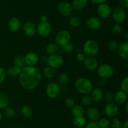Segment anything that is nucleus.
Wrapping results in <instances>:
<instances>
[{"instance_id":"1","label":"nucleus","mask_w":128,"mask_h":128,"mask_svg":"<svg viewBox=\"0 0 128 128\" xmlns=\"http://www.w3.org/2000/svg\"><path fill=\"white\" fill-rule=\"evenodd\" d=\"M42 74L36 66H24L19 75V82L21 86L26 90L36 89L41 82Z\"/></svg>"},{"instance_id":"2","label":"nucleus","mask_w":128,"mask_h":128,"mask_svg":"<svg viewBox=\"0 0 128 128\" xmlns=\"http://www.w3.org/2000/svg\"><path fill=\"white\" fill-rule=\"evenodd\" d=\"M74 88L78 92L81 94H88L92 90V84L91 80L86 77L77 79L74 83Z\"/></svg>"},{"instance_id":"3","label":"nucleus","mask_w":128,"mask_h":128,"mask_svg":"<svg viewBox=\"0 0 128 128\" xmlns=\"http://www.w3.org/2000/svg\"><path fill=\"white\" fill-rule=\"evenodd\" d=\"M99 45L97 41L94 40H88L84 42L82 47L83 53L88 56H94L98 53Z\"/></svg>"},{"instance_id":"4","label":"nucleus","mask_w":128,"mask_h":128,"mask_svg":"<svg viewBox=\"0 0 128 128\" xmlns=\"http://www.w3.org/2000/svg\"><path fill=\"white\" fill-rule=\"evenodd\" d=\"M97 75L100 79H108L112 77L114 74V69L110 64L104 63L98 67Z\"/></svg>"},{"instance_id":"5","label":"nucleus","mask_w":128,"mask_h":128,"mask_svg":"<svg viewBox=\"0 0 128 128\" xmlns=\"http://www.w3.org/2000/svg\"><path fill=\"white\" fill-rule=\"evenodd\" d=\"M71 34L70 31L66 30H62L59 31L55 37V41L58 46L62 47L66 44L70 43Z\"/></svg>"},{"instance_id":"6","label":"nucleus","mask_w":128,"mask_h":128,"mask_svg":"<svg viewBox=\"0 0 128 128\" xmlns=\"http://www.w3.org/2000/svg\"><path fill=\"white\" fill-rule=\"evenodd\" d=\"M112 19L116 24H120L124 22L126 18V13L124 9L120 6L114 8L111 14Z\"/></svg>"},{"instance_id":"7","label":"nucleus","mask_w":128,"mask_h":128,"mask_svg":"<svg viewBox=\"0 0 128 128\" xmlns=\"http://www.w3.org/2000/svg\"><path fill=\"white\" fill-rule=\"evenodd\" d=\"M48 65L53 69H58L62 66L64 63V58L62 56L58 53H54L50 55L47 58Z\"/></svg>"},{"instance_id":"8","label":"nucleus","mask_w":128,"mask_h":128,"mask_svg":"<svg viewBox=\"0 0 128 128\" xmlns=\"http://www.w3.org/2000/svg\"><path fill=\"white\" fill-rule=\"evenodd\" d=\"M61 92V87L58 83L51 82L46 86V94L51 99L58 97Z\"/></svg>"},{"instance_id":"9","label":"nucleus","mask_w":128,"mask_h":128,"mask_svg":"<svg viewBox=\"0 0 128 128\" xmlns=\"http://www.w3.org/2000/svg\"><path fill=\"white\" fill-rule=\"evenodd\" d=\"M57 8L59 13L64 17L70 16L73 11V8L71 4L67 1H62L58 5Z\"/></svg>"},{"instance_id":"10","label":"nucleus","mask_w":128,"mask_h":128,"mask_svg":"<svg viewBox=\"0 0 128 128\" xmlns=\"http://www.w3.org/2000/svg\"><path fill=\"white\" fill-rule=\"evenodd\" d=\"M52 26L51 24L47 22H41L36 26V33L41 37H46L48 36L51 32Z\"/></svg>"},{"instance_id":"11","label":"nucleus","mask_w":128,"mask_h":128,"mask_svg":"<svg viewBox=\"0 0 128 128\" xmlns=\"http://www.w3.org/2000/svg\"><path fill=\"white\" fill-rule=\"evenodd\" d=\"M86 25L90 30L96 31L101 28L102 23L98 18L96 16H91L86 20Z\"/></svg>"},{"instance_id":"12","label":"nucleus","mask_w":128,"mask_h":128,"mask_svg":"<svg viewBox=\"0 0 128 128\" xmlns=\"http://www.w3.org/2000/svg\"><path fill=\"white\" fill-rule=\"evenodd\" d=\"M111 7L108 4L104 3L98 5L97 8V13L99 16L102 18H108L111 16Z\"/></svg>"},{"instance_id":"13","label":"nucleus","mask_w":128,"mask_h":128,"mask_svg":"<svg viewBox=\"0 0 128 128\" xmlns=\"http://www.w3.org/2000/svg\"><path fill=\"white\" fill-rule=\"evenodd\" d=\"M105 114L110 117H114L119 111L118 107L114 102H107L104 107Z\"/></svg>"},{"instance_id":"14","label":"nucleus","mask_w":128,"mask_h":128,"mask_svg":"<svg viewBox=\"0 0 128 128\" xmlns=\"http://www.w3.org/2000/svg\"><path fill=\"white\" fill-rule=\"evenodd\" d=\"M25 65L26 66L34 67L39 61V57L37 54L34 52L27 53L24 56Z\"/></svg>"},{"instance_id":"15","label":"nucleus","mask_w":128,"mask_h":128,"mask_svg":"<svg viewBox=\"0 0 128 128\" xmlns=\"http://www.w3.org/2000/svg\"><path fill=\"white\" fill-rule=\"evenodd\" d=\"M22 30L26 36L31 37L36 33V26L33 22L27 21L24 24Z\"/></svg>"},{"instance_id":"16","label":"nucleus","mask_w":128,"mask_h":128,"mask_svg":"<svg viewBox=\"0 0 128 128\" xmlns=\"http://www.w3.org/2000/svg\"><path fill=\"white\" fill-rule=\"evenodd\" d=\"M83 63L85 68L90 71L96 70L98 67V62L97 60L94 58V56L86 57Z\"/></svg>"},{"instance_id":"17","label":"nucleus","mask_w":128,"mask_h":128,"mask_svg":"<svg viewBox=\"0 0 128 128\" xmlns=\"http://www.w3.org/2000/svg\"><path fill=\"white\" fill-rule=\"evenodd\" d=\"M8 28L12 33L18 31L21 28V21L17 17H12L8 22Z\"/></svg>"},{"instance_id":"18","label":"nucleus","mask_w":128,"mask_h":128,"mask_svg":"<svg viewBox=\"0 0 128 128\" xmlns=\"http://www.w3.org/2000/svg\"><path fill=\"white\" fill-rule=\"evenodd\" d=\"M128 99V94L122 90H118L113 96V100L114 104L116 105H122L126 102Z\"/></svg>"},{"instance_id":"19","label":"nucleus","mask_w":128,"mask_h":128,"mask_svg":"<svg viewBox=\"0 0 128 128\" xmlns=\"http://www.w3.org/2000/svg\"><path fill=\"white\" fill-rule=\"evenodd\" d=\"M119 55L120 58L123 60H128V41H122L120 44H119L118 49Z\"/></svg>"},{"instance_id":"20","label":"nucleus","mask_w":128,"mask_h":128,"mask_svg":"<svg viewBox=\"0 0 128 128\" xmlns=\"http://www.w3.org/2000/svg\"><path fill=\"white\" fill-rule=\"evenodd\" d=\"M86 115L91 121H98L100 118V113L99 110L94 107H90L86 112Z\"/></svg>"},{"instance_id":"21","label":"nucleus","mask_w":128,"mask_h":128,"mask_svg":"<svg viewBox=\"0 0 128 128\" xmlns=\"http://www.w3.org/2000/svg\"><path fill=\"white\" fill-rule=\"evenodd\" d=\"M91 97L92 99V101L95 102H100L103 99L104 92L100 88H96L94 89H92L91 92Z\"/></svg>"},{"instance_id":"22","label":"nucleus","mask_w":128,"mask_h":128,"mask_svg":"<svg viewBox=\"0 0 128 128\" xmlns=\"http://www.w3.org/2000/svg\"><path fill=\"white\" fill-rule=\"evenodd\" d=\"M88 0H72L71 5L73 10L76 11H81L86 7Z\"/></svg>"},{"instance_id":"23","label":"nucleus","mask_w":128,"mask_h":128,"mask_svg":"<svg viewBox=\"0 0 128 128\" xmlns=\"http://www.w3.org/2000/svg\"><path fill=\"white\" fill-rule=\"evenodd\" d=\"M71 114L74 117H83L84 115V110L83 106L80 104H76L71 108Z\"/></svg>"},{"instance_id":"24","label":"nucleus","mask_w":128,"mask_h":128,"mask_svg":"<svg viewBox=\"0 0 128 128\" xmlns=\"http://www.w3.org/2000/svg\"><path fill=\"white\" fill-rule=\"evenodd\" d=\"M22 68L17 65H13L10 67L7 70V74L11 77H16L20 75Z\"/></svg>"},{"instance_id":"25","label":"nucleus","mask_w":128,"mask_h":128,"mask_svg":"<svg viewBox=\"0 0 128 128\" xmlns=\"http://www.w3.org/2000/svg\"><path fill=\"white\" fill-rule=\"evenodd\" d=\"M21 114L22 117L24 118L31 117L32 114V110L31 107L28 105H24L21 107Z\"/></svg>"},{"instance_id":"26","label":"nucleus","mask_w":128,"mask_h":128,"mask_svg":"<svg viewBox=\"0 0 128 128\" xmlns=\"http://www.w3.org/2000/svg\"><path fill=\"white\" fill-rule=\"evenodd\" d=\"M9 98L5 93L0 92V109H4L8 106Z\"/></svg>"},{"instance_id":"27","label":"nucleus","mask_w":128,"mask_h":128,"mask_svg":"<svg viewBox=\"0 0 128 128\" xmlns=\"http://www.w3.org/2000/svg\"><path fill=\"white\" fill-rule=\"evenodd\" d=\"M46 52L49 55L56 53L58 51V46L54 43H50L46 46Z\"/></svg>"},{"instance_id":"28","label":"nucleus","mask_w":128,"mask_h":128,"mask_svg":"<svg viewBox=\"0 0 128 128\" xmlns=\"http://www.w3.org/2000/svg\"><path fill=\"white\" fill-rule=\"evenodd\" d=\"M43 74L46 78L48 79H51L55 76V70L51 67L48 65L44 68L43 70Z\"/></svg>"},{"instance_id":"29","label":"nucleus","mask_w":128,"mask_h":128,"mask_svg":"<svg viewBox=\"0 0 128 128\" xmlns=\"http://www.w3.org/2000/svg\"><path fill=\"white\" fill-rule=\"evenodd\" d=\"M86 124V120L83 117H74L73 124L77 127H82L84 126Z\"/></svg>"},{"instance_id":"30","label":"nucleus","mask_w":128,"mask_h":128,"mask_svg":"<svg viewBox=\"0 0 128 128\" xmlns=\"http://www.w3.org/2000/svg\"><path fill=\"white\" fill-rule=\"evenodd\" d=\"M69 24L72 28H77L81 25V20L76 16H72L69 19Z\"/></svg>"},{"instance_id":"31","label":"nucleus","mask_w":128,"mask_h":128,"mask_svg":"<svg viewBox=\"0 0 128 128\" xmlns=\"http://www.w3.org/2000/svg\"><path fill=\"white\" fill-rule=\"evenodd\" d=\"M58 83L61 85H65L67 84L70 80V77L66 73H61L59 75L58 78Z\"/></svg>"},{"instance_id":"32","label":"nucleus","mask_w":128,"mask_h":128,"mask_svg":"<svg viewBox=\"0 0 128 128\" xmlns=\"http://www.w3.org/2000/svg\"><path fill=\"white\" fill-rule=\"evenodd\" d=\"M92 99H91V96L89 95L88 94H85L83 95V96L81 97V102L83 106L85 107H90L92 104Z\"/></svg>"},{"instance_id":"33","label":"nucleus","mask_w":128,"mask_h":128,"mask_svg":"<svg viewBox=\"0 0 128 128\" xmlns=\"http://www.w3.org/2000/svg\"><path fill=\"white\" fill-rule=\"evenodd\" d=\"M97 122L100 128H107L110 127V120L108 118H101Z\"/></svg>"},{"instance_id":"34","label":"nucleus","mask_w":128,"mask_h":128,"mask_svg":"<svg viewBox=\"0 0 128 128\" xmlns=\"http://www.w3.org/2000/svg\"><path fill=\"white\" fill-rule=\"evenodd\" d=\"M4 115H6L7 117L8 118H12L15 116L16 115V112H15V110L12 107L8 106L4 109Z\"/></svg>"},{"instance_id":"35","label":"nucleus","mask_w":128,"mask_h":128,"mask_svg":"<svg viewBox=\"0 0 128 128\" xmlns=\"http://www.w3.org/2000/svg\"><path fill=\"white\" fill-rule=\"evenodd\" d=\"M14 65H17V66L20 67H23L25 66L24 60V56L21 55H18L14 58Z\"/></svg>"},{"instance_id":"36","label":"nucleus","mask_w":128,"mask_h":128,"mask_svg":"<svg viewBox=\"0 0 128 128\" xmlns=\"http://www.w3.org/2000/svg\"><path fill=\"white\" fill-rule=\"evenodd\" d=\"M121 125L122 122L118 118L113 117L110 120V126H111V128H121Z\"/></svg>"},{"instance_id":"37","label":"nucleus","mask_w":128,"mask_h":128,"mask_svg":"<svg viewBox=\"0 0 128 128\" xmlns=\"http://www.w3.org/2000/svg\"><path fill=\"white\" fill-rule=\"evenodd\" d=\"M107 46H108V48L110 51H117L119 47V43L116 41H114V40H111V41H109V42L108 43Z\"/></svg>"},{"instance_id":"38","label":"nucleus","mask_w":128,"mask_h":128,"mask_svg":"<svg viewBox=\"0 0 128 128\" xmlns=\"http://www.w3.org/2000/svg\"><path fill=\"white\" fill-rule=\"evenodd\" d=\"M121 90L124 92L128 93V77H125L121 82Z\"/></svg>"},{"instance_id":"39","label":"nucleus","mask_w":128,"mask_h":128,"mask_svg":"<svg viewBox=\"0 0 128 128\" xmlns=\"http://www.w3.org/2000/svg\"><path fill=\"white\" fill-rule=\"evenodd\" d=\"M111 31L114 35H119L122 32V27L120 24H115L111 28Z\"/></svg>"},{"instance_id":"40","label":"nucleus","mask_w":128,"mask_h":128,"mask_svg":"<svg viewBox=\"0 0 128 128\" xmlns=\"http://www.w3.org/2000/svg\"><path fill=\"white\" fill-rule=\"evenodd\" d=\"M62 50H63L64 52L67 53H71L74 50V46L71 43H69L66 44V45H64V46H62Z\"/></svg>"},{"instance_id":"41","label":"nucleus","mask_w":128,"mask_h":128,"mask_svg":"<svg viewBox=\"0 0 128 128\" xmlns=\"http://www.w3.org/2000/svg\"><path fill=\"white\" fill-rule=\"evenodd\" d=\"M84 126V128H100L97 121H91V120L86 123Z\"/></svg>"},{"instance_id":"42","label":"nucleus","mask_w":128,"mask_h":128,"mask_svg":"<svg viewBox=\"0 0 128 128\" xmlns=\"http://www.w3.org/2000/svg\"><path fill=\"white\" fill-rule=\"evenodd\" d=\"M65 105L66 107L69 108H72L74 105V101L73 99L71 97H68L65 99Z\"/></svg>"},{"instance_id":"43","label":"nucleus","mask_w":128,"mask_h":128,"mask_svg":"<svg viewBox=\"0 0 128 128\" xmlns=\"http://www.w3.org/2000/svg\"><path fill=\"white\" fill-rule=\"evenodd\" d=\"M113 96L114 95L112 93L108 92H106V94H104L103 98L107 102H111L113 100Z\"/></svg>"},{"instance_id":"44","label":"nucleus","mask_w":128,"mask_h":128,"mask_svg":"<svg viewBox=\"0 0 128 128\" xmlns=\"http://www.w3.org/2000/svg\"><path fill=\"white\" fill-rule=\"evenodd\" d=\"M5 78H6V72L5 70H4L3 68L0 67V84L3 83L4 81Z\"/></svg>"},{"instance_id":"45","label":"nucleus","mask_w":128,"mask_h":128,"mask_svg":"<svg viewBox=\"0 0 128 128\" xmlns=\"http://www.w3.org/2000/svg\"><path fill=\"white\" fill-rule=\"evenodd\" d=\"M76 57V59H77L79 61H80V62H83L84 60L86 58V55H85L83 53L80 52L78 53Z\"/></svg>"},{"instance_id":"46","label":"nucleus","mask_w":128,"mask_h":128,"mask_svg":"<svg viewBox=\"0 0 128 128\" xmlns=\"http://www.w3.org/2000/svg\"><path fill=\"white\" fill-rule=\"evenodd\" d=\"M120 7L122 8L124 10L128 9V0H119Z\"/></svg>"},{"instance_id":"47","label":"nucleus","mask_w":128,"mask_h":128,"mask_svg":"<svg viewBox=\"0 0 128 128\" xmlns=\"http://www.w3.org/2000/svg\"><path fill=\"white\" fill-rule=\"evenodd\" d=\"M92 3L95 4V5H100V4L104 3L106 2L107 0H90Z\"/></svg>"},{"instance_id":"48","label":"nucleus","mask_w":128,"mask_h":128,"mask_svg":"<svg viewBox=\"0 0 128 128\" xmlns=\"http://www.w3.org/2000/svg\"><path fill=\"white\" fill-rule=\"evenodd\" d=\"M40 20H41V22H47L48 21V16L45 15H42L40 18Z\"/></svg>"},{"instance_id":"49","label":"nucleus","mask_w":128,"mask_h":128,"mask_svg":"<svg viewBox=\"0 0 128 128\" xmlns=\"http://www.w3.org/2000/svg\"><path fill=\"white\" fill-rule=\"evenodd\" d=\"M105 84H106L105 80L104 79H101V80H99L98 82V85L100 87H103L104 85H105Z\"/></svg>"},{"instance_id":"50","label":"nucleus","mask_w":128,"mask_h":128,"mask_svg":"<svg viewBox=\"0 0 128 128\" xmlns=\"http://www.w3.org/2000/svg\"><path fill=\"white\" fill-rule=\"evenodd\" d=\"M121 127L122 128H128V119L124 122L123 124H122Z\"/></svg>"},{"instance_id":"51","label":"nucleus","mask_w":128,"mask_h":128,"mask_svg":"<svg viewBox=\"0 0 128 128\" xmlns=\"http://www.w3.org/2000/svg\"><path fill=\"white\" fill-rule=\"evenodd\" d=\"M125 110H126V113H128V103H126V106H125Z\"/></svg>"},{"instance_id":"52","label":"nucleus","mask_w":128,"mask_h":128,"mask_svg":"<svg viewBox=\"0 0 128 128\" xmlns=\"http://www.w3.org/2000/svg\"><path fill=\"white\" fill-rule=\"evenodd\" d=\"M2 113L0 112V122L2 120Z\"/></svg>"},{"instance_id":"53","label":"nucleus","mask_w":128,"mask_h":128,"mask_svg":"<svg viewBox=\"0 0 128 128\" xmlns=\"http://www.w3.org/2000/svg\"><path fill=\"white\" fill-rule=\"evenodd\" d=\"M125 38H126V40H128V32H126V33H125Z\"/></svg>"},{"instance_id":"54","label":"nucleus","mask_w":128,"mask_h":128,"mask_svg":"<svg viewBox=\"0 0 128 128\" xmlns=\"http://www.w3.org/2000/svg\"><path fill=\"white\" fill-rule=\"evenodd\" d=\"M3 128H8V127H3Z\"/></svg>"},{"instance_id":"55","label":"nucleus","mask_w":128,"mask_h":128,"mask_svg":"<svg viewBox=\"0 0 128 128\" xmlns=\"http://www.w3.org/2000/svg\"><path fill=\"white\" fill-rule=\"evenodd\" d=\"M16 128H19V127H16Z\"/></svg>"},{"instance_id":"56","label":"nucleus","mask_w":128,"mask_h":128,"mask_svg":"<svg viewBox=\"0 0 128 128\" xmlns=\"http://www.w3.org/2000/svg\"><path fill=\"white\" fill-rule=\"evenodd\" d=\"M107 128H110V127H107Z\"/></svg>"}]
</instances>
